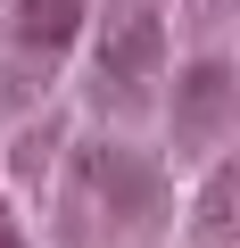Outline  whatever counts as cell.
<instances>
[{"label":"cell","instance_id":"obj_4","mask_svg":"<svg viewBox=\"0 0 240 248\" xmlns=\"http://www.w3.org/2000/svg\"><path fill=\"white\" fill-rule=\"evenodd\" d=\"M75 33H83V0H17L9 9V42L25 58H58Z\"/></svg>","mask_w":240,"mask_h":248},{"label":"cell","instance_id":"obj_3","mask_svg":"<svg viewBox=\"0 0 240 248\" xmlns=\"http://www.w3.org/2000/svg\"><path fill=\"white\" fill-rule=\"evenodd\" d=\"M166 66V17L158 9H141V0H133V9H116L108 25H99V83L116 91V83H149Z\"/></svg>","mask_w":240,"mask_h":248},{"label":"cell","instance_id":"obj_5","mask_svg":"<svg viewBox=\"0 0 240 248\" xmlns=\"http://www.w3.org/2000/svg\"><path fill=\"white\" fill-rule=\"evenodd\" d=\"M0 248H25V232H17V215H0Z\"/></svg>","mask_w":240,"mask_h":248},{"label":"cell","instance_id":"obj_2","mask_svg":"<svg viewBox=\"0 0 240 248\" xmlns=\"http://www.w3.org/2000/svg\"><path fill=\"white\" fill-rule=\"evenodd\" d=\"M166 124H174V141L182 149H215L232 124H240V75L224 58H199L174 75V99H166Z\"/></svg>","mask_w":240,"mask_h":248},{"label":"cell","instance_id":"obj_1","mask_svg":"<svg viewBox=\"0 0 240 248\" xmlns=\"http://www.w3.org/2000/svg\"><path fill=\"white\" fill-rule=\"evenodd\" d=\"M166 223V174L133 141H83L58 182V232L66 248H141Z\"/></svg>","mask_w":240,"mask_h":248}]
</instances>
